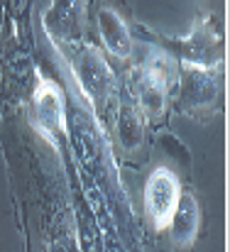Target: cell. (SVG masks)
I'll list each match as a JSON object with an SVG mask.
<instances>
[{"instance_id":"cell-1","label":"cell","mask_w":230,"mask_h":252,"mask_svg":"<svg viewBox=\"0 0 230 252\" xmlns=\"http://www.w3.org/2000/svg\"><path fill=\"white\" fill-rule=\"evenodd\" d=\"M145 203H147V213L154 225L169 228L174 211L179 206V181L169 169H157L150 176L147 191H145Z\"/></svg>"},{"instance_id":"cell-2","label":"cell","mask_w":230,"mask_h":252,"mask_svg":"<svg viewBox=\"0 0 230 252\" xmlns=\"http://www.w3.org/2000/svg\"><path fill=\"white\" fill-rule=\"evenodd\" d=\"M74 71H76L78 81L86 88V93L93 95V98L100 95V93L110 86V74H108L105 62H103L96 52H91V49H83V52L76 54V59H74Z\"/></svg>"},{"instance_id":"cell-3","label":"cell","mask_w":230,"mask_h":252,"mask_svg":"<svg viewBox=\"0 0 230 252\" xmlns=\"http://www.w3.org/2000/svg\"><path fill=\"white\" fill-rule=\"evenodd\" d=\"M98 27H100V34H103V42L105 47L118 54V57H128L130 49H132V39H130V32L123 22V17L110 10V7H100L98 10Z\"/></svg>"},{"instance_id":"cell-4","label":"cell","mask_w":230,"mask_h":252,"mask_svg":"<svg viewBox=\"0 0 230 252\" xmlns=\"http://www.w3.org/2000/svg\"><path fill=\"white\" fill-rule=\"evenodd\" d=\"M34 110L39 115V123L49 130V132H59L64 127V113H62V95L52 84L39 86L37 95H34Z\"/></svg>"},{"instance_id":"cell-5","label":"cell","mask_w":230,"mask_h":252,"mask_svg":"<svg viewBox=\"0 0 230 252\" xmlns=\"http://www.w3.org/2000/svg\"><path fill=\"white\" fill-rule=\"evenodd\" d=\"M169 225H174V240L179 245H189L196 238V233H198V206L194 203L191 196H184V201H181V206H176Z\"/></svg>"}]
</instances>
